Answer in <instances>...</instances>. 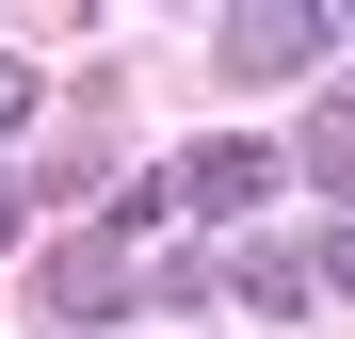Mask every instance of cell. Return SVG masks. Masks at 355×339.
Returning a JSON list of instances; mask_svg holds the SVG:
<instances>
[{"label": "cell", "instance_id": "8", "mask_svg": "<svg viewBox=\"0 0 355 339\" xmlns=\"http://www.w3.org/2000/svg\"><path fill=\"white\" fill-rule=\"evenodd\" d=\"M17 113H33V65H17V49H0V130H17Z\"/></svg>", "mask_w": 355, "mask_h": 339}, {"label": "cell", "instance_id": "4", "mask_svg": "<svg viewBox=\"0 0 355 339\" xmlns=\"http://www.w3.org/2000/svg\"><path fill=\"white\" fill-rule=\"evenodd\" d=\"M210 291L243 307V323H307V259H291V243H243V259L210 275Z\"/></svg>", "mask_w": 355, "mask_h": 339}, {"label": "cell", "instance_id": "3", "mask_svg": "<svg viewBox=\"0 0 355 339\" xmlns=\"http://www.w3.org/2000/svg\"><path fill=\"white\" fill-rule=\"evenodd\" d=\"M130 291H146V259L113 243V226H97V243H49V259H33V307H49V323H113Z\"/></svg>", "mask_w": 355, "mask_h": 339}, {"label": "cell", "instance_id": "2", "mask_svg": "<svg viewBox=\"0 0 355 339\" xmlns=\"http://www.w3.org/2000/svg\"><path fill=\"white\" fill-rule=\"evenodd\" d=\"M259 194H291V162H275L259 130H210V146L178 162V178H162V210H194V226H243Z\"/></svg>", "mask_w": 355, "mask_h": 339}, {"label": "cell", "instance_id": "5", "mask_svg": "<svg viewBox=\"0 0 355 339\" xmlns=\"http://www.w3.org/2000/svg\"><path fill=\"white\" fill-rule=\"evenodd\" d=\"M275 162H291L307 194H339V226H355V97H323V113H307V130H291Z\"/></svg>", "mask_w": 355, "mask_h": 339}, {"label": "cell", "instance_id": "6", "mask_svg": "<svg viewBox=\"0 0 355 339\" xmlns=\"http://www.w3.org/2000/svg\"><path fill=\"white\" fill-rule=\"evenodd\" d=\"M307 291H339V307H355V226H323V259H307Z\"/></svg>", "mask_w": 355, "mask_h": 339}, {"label": "cell", "instance_id": "7", "mask_svg": "<svg viewBox=\"0 0 355 339\" xmlns=\"http://www.w3.org/2000/svg\"><path fill=\"white\" fill-rule=\"evenodd\" d=\"M17 243H33V178L0 162V259H17Z\"/></svg>", "mask_w": 355, "mask_h": 339}, {"label": "cell", "instance_id": "1", "mask_svg": "<svg viewBox=\"0 0 355 339\" xmlns=\"http://www.w3.org/2000/svg\"><path fill=\"white\" fill-rule=\"evenodd\" d=\"M323 49H339L323 0H243V17H210V65L226 81H291V65H323Z\"/></svg>", "mask_w": 355, "mask_h": 339}]
</instances>
